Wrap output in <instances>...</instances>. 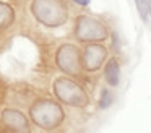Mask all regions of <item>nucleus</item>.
Masks as SVG:
<instances>
[{
	"mask_svg": "<svg viewBox=\"0 0 151 133\" xmlns=\"http://www.w3.org/2000/svg\"><path fill=\"white\" fill-rule=\"evenodd\" d=\"M75 36L80 42L93 44L102 42L109 37V29L102 21L89 15H80L75 19Z\"/></svg>",
	"mask_w": 151,
	"mask_h": 133,
	"instance_id": "obj_4",
	"label": "nucleus"
},
{
	"mask_svg": "<svg viewBox=\"0 0 151 133\" xmlns=\"http://www.w3.org/2000/svg\"><path fill=\"white\" fill-rule=\"evenodd\" d=\"M52 91L57 101L70 107L83 109L89 104V96L81 84L68 76H59L52 83Z\"/></svg>",
	"mask_w": 151,
	"mask_h": 133,
	"instance_id": "obj_3",
	"label": "nucleus"
},
{
	"mask_svg": "<svg viewBox=\"0 0 151 133\" xmlns=\"http://www.w3.org/2000/svg\"><path fill=\"white\" fill-rule=\"evenodd\" d=\"M15 21V10L10 3L0 0V31L10 28Z\"/></svg>",
	"mask_w": 151,
	"mask_h": 133,
	"instance_id": "obj_9",
	"label": "nucleus"
},
{
	"mask_svg": "<svg viewBox=\"0 0 151 133\" xmlns=\"http://www.w3.org/2000/svg\"><path fill=\"white\" fill-rule=\"evenodd\" d=\"M0 122L12 133H31V123L29 119L24 115L21 110L13 109V107H7L0 114Z\"/></svg>",
	"mask_w": 151,
	"mask_h": 133,
	"instance_id": "obj_6",
	"label": "nucleus"
},
{
	"mask_svg": "<svg viewBox=\"0 0 151 133\" xmlns=\"http://www.w3.org/2000/svg\"><path fill=\"white\" fill-rule=\"evenodd\" d=\"M138 15L143 19V23L150 24L151 23V0H135Z\"/></svg>",
	"mask_w": 151,
	"mask_h": 133,
	"instance_id": "obj_10",
	"label": "nucleus"
},
{
	"mask_svg": "<svg viewBox=\"0 0 151 133\" xmlns=\"http://www.w3.org/2000/svg\"><path fill=\"white\" fill-rule=\"evenodd\" d=\"M104 78L109 86H117L120 83V65L117 58H109L104 65Z\"/></svg>",
	"mask_w": 151,
	"mask_h": 133,
	"instance_id": "obj_8",
	"label": "nucleus"
},
{
	"mask_svg": "<svg viewBox=\"0 0 151 133\" xmlns=\"http://www.w3.org/2000/svg\"><path fill=\"white\" fill-rule=\"evenodd\" d=\"M29 10L36 21L47 28H59L68 19V8L63 0H33Z\"/></svg>",
	"mask_w": 151,
	"mask_h": 133,
	"instance_id": "obj_2",
	"label": "nucleus"
},
{
	"mask_svg": "<svg viewBox=\"0 0 151 133\" xmlns=\"http://www.w3.org/2000/svg\"><path fill=\"white\" fill-rule=\"evenodd\" d=\"M29 119L42 130H55L65 120V112L57 101L37 99L29 107Z\"/></svg>",
	"mask_w": 151,
	"mask_h": 133,
	"instance_id": "obj_1",
	"label": "nucleus"
},
{
	"mask_svg": "<svg viewBox=\"0 0 151 133\" xmlns=\"http://www.w3.org/2000/svg\"><path fill=\"white\" fill-rule=\"evenodd\" d=\"M55 65L68 76H81L83 63L78 47L73 44H62L55 52Z\"/></svg>",
	"mask_w": 151,
	"mask_h": 133,
	"instance_id": "obj_5",
	"label": "nucleus"
},
{
	"mask_svg": "<svg viewBox=\"0 0 151 133\" xmlns=\"http://www.w3.org/2000/svg\"><path fill=\"white\" fill-rule=\"evenodd\" d=\"M106 58H107V49L101 45L99 42H93L88 44L81 52V63L83 70L86 71H96L104 65Z\"/></svg>",
	"mask_w": 151,
	"mask_h": 133,
	"instance_id": "obj_7",
	"label": "nucleus"
},
{
	"mask_svg": "<svg viewBox=\"0 0 151 133\" xmlns=\"http://www.w3.org/2000/svg\"><path fill=\"white\" fill-rule=\"evenodd\" d=\"M73 3H76V5L80 6H88L89 3H91V0H72Z\"/></svg>",
	"mask_w": 151,
	"mask_h": 133,
	"instance_id": "obj_12",
	"label": "nucleus"
},
{
	"mask_svg": "<svg viewBox=\"0 0 151 133\" xmlns=\"http://www.w3.org/2000/svg\"><path fill=\"white\" fill-rule=\"evenodd\" d=\"M114 102V94H112L111 89H102L101 93V99H99V107L101 109H107V107L112 106Z\"/></svg>",
	"mask_w": 151,
	"mask_h": 133,
	"instance_id": "obj_11",
	"label": "nucleus"
}]
</instances>
